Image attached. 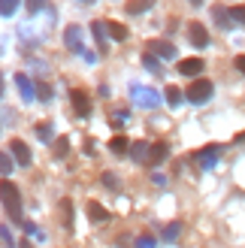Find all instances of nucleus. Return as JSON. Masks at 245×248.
<instances>
[{
    "label": "nucleus",
    "mask_w": 245,
    "mask_h": 248,
    "mask_svg": "<svg viewBox=\"0 0 245 248\" xmlns=\"http://www.w3.org/2000/svg\"><path fill=\"white\" fill-rule=\"evenodd\" d=\"M82 3H94V0H82Z\"/></svg>",
    "instance_id": "nucleus-41"
},
{
    "label": "nucleus",
    "mask_w": 245,
    "mask_h": 248,
    "mask_svg": "<svg viewBox=\"0 0 245 248\" xmlns=\"http://www.w3.org/2000/svg\"><path fill=\"white\" fill-rule=\"evenodd\" d=\"M212 21H215L221 31H233V18H230V12H227L224 6H212Z\"/></svg>",
    "instance_id": "nucleus-12"
},
{
    "label": "nucleus",
    "mask_w": 245,
    "mask_h": 248,
    "mask_svg": "<svg viewBox=\"0 0 245 248\" xmlns=\"http://www.w3.org/2000/svg\"><path fill=\"white\" fill-rule=\"evenodd\" d=\"M33 130H36V140H40V142H52V140H55V127H52V121H40Z\"/></svg>",
    "instance_id": "nucleus-18"
},
{
    "label": "nucleus",
    "mask_w": 245,
    "mask_h": 248,
    "mask_svg": "<svg viewBox=\"0 0 245 248\" xmlns=\"http://www.w3.org/2000/svg\"><path fill=\"white\" fill-rule=\"evenodd\" d=\"M142 64H145V70H149V73H154V76H164V64H161V61H157V58H152L149 52H145Z\"/></svg>",
    "instance_id": "nucleus-24"
},
{
    "label": "nucleus",
    "mask_w": 245,
    "mask_h": 248,
    "mask_svg": "<svg viewBox=\"0 0 245 248\" xmlns=\"http://www.w3.org/2000/svg\"><path fill=\"white\" fill-rule=\"evenodd\" d=\"M203 58H185V61H179V73L182 76H200L203 73Z\"/></svg>",
    "instance_id": "nucleus-11"
},
{
    "label": "nucleus",
    "mask_w": 245,
    "mask_h": 248,
    "mask_svg": "<svg viewBox=\"0 0 245 248\" xmlns=\"http://www.w3.org/2000/svg\"><path fill=\"white\" fill-rule=\"evenodd\" d=\"M18 3H21V0H0V16L12 18V16H15V9H18Z\"/></svg>",
    "instance_id": "nucleus-26"
},
{
    "label": "nucleus",
    "mask_w": 245,
    "mask_h": 248,
    "mask_svg": "<svg viewBox=\"0 0 245 248\" xmlns=\"http://www.w3.org/2000/svg\"><path fill=\"white\" fill-rule=\"evenodd\" d=\"M218 155H221V145H206V148H200V152L194 155V160L200 164V170H212L218 164Z\"/></svg>",
    "instance_id": "nucleus-9"
},
{
    "label": "nucleus",
    "mask_w": 245,
    "mask_h": 248,
    "mask_svg": "<svg viewBox=\"0 0 245 248\" xmlns=\"http://www.w3.org/2000/svg\"><path fill=\"white\" fill-rule=\"evenodd\" d=\"M167 157H169V145H167V142L152 145V152H149V164H164Z\"/></svg>",
    "instance_id": "nucleus-17"
},
{
    "label": "nucleus",
    "mask_w": 245,
    "mask_h": 248,
    "mask_svg": "<svg viewBox=\"0 0 245 248\" xmlns=\"http://www.w3.org/2000/svg\"><path fill=\"white\" fill-rule=\"evenodd\" d=\"M67 152H70V140H67V136L55 140V157H67Z\"/></svg>",
    "instance_id": "nucleus-28"
},
{
    "label": "nucleus",
    "mask_w": 245,
    "mask_h": 248,
    "mask_svg": "<svg viewBox=\"0 0 245 248\" xmlns=\"http://www.w3.org/2000/svg\"><path fill=\"white\" fill-rule=\"evenodd\" d=\"M70 103H73V109H76L79 118H88L91 115V97L85 94L82 88H73L70 91Z\"/></svg>",
    "instance_id": "nucleus-7"
},
{
    "label": "nucleus",
    "mask_w": 245,
    "mask_h": 248,
    "mask_svg": "<svg viewBox=\"0 0 245 248\" xmlns=\"http://www.w3.org/2000/svg\"><path fill=\"white\" fill-rule=\"evenodd\" d=\"M33 91H36V97H40L43 103L52 100V85H48V82H36V85H33Z\"/></svg>",
    "instance_id": "nucleus-27"
},
{
    "label": "nucleus",
    "mask_w": 245,
    "mask_h": 248,
    "mask_svg": "<svg viewBox=\"0 0 245 248\" xmlns=\"http://www.w3.org/2000/svg\"><path fill=\"white\" fill-rule=\"evenodd\" d=\"M24 233H28V236H33V233H40V230H36V224H31V221H28V224H24Z\"/></svg>",
    "instance_id": "nucleus-36"
},
{
    "label": "nucleus",
    "mask_w": 245,
    "mask_h": 248,
    "mask_svg": "<svg viewBox=\"0 0 245 248\" xmlns=\"http://www.w3.org/2000/svg\"><path fill=\"white\" fill-rule=\"evenodd\" d=\"M91 33H94V40L97 46H100V52H106V43H109V33H106V21H91Z\"/></svg>",
    "instance_id": "nucleus-14"
},
{
    "label": "nucleus",
    "mask_w": 245,
    "mask_h": 248,
    "mask_svg": "<svg viewBox=\"0 0 245 248\" xmlns=\"http://www.w3.org/2000/svg\"><path fill=\"white\" fill-rule=\"evenodd\" d=\"M230 12V18H233V24H242L245 28V3L242 6H233V9H227Z\"/></svg>",
    "instance_id": "nucleus-29"
},
{
    "label": "nucleus",
    "mask_w": 245,
    "mask_h": 248,
    "mask_svg": "<svg viewBox=\"0 0 245 248\" xmlns=\"http://www.w3.org/2000/svg\"><path fill=\"white\" fill-rule=\"evenodd\" d=\"M152 185H157V188H164V185H167V176H164V172H152Z\"/></svg>",
    "instance_id": "nucleus-34"
},
{
    "label": "nucleus",
    "mask_w": 245,
    "mask_h": 248,
    "mask_svg": "<svg viewBox=\"0 0 245 248\" xmlns=\"http://www.w3.org/2000/svg\"><path fill=\"white\" fill-rule=\"evenodd\" d=\"M64 46L70 48V52H76V55L85 52V33H82L79 24H67V31H64Z\"/></svg>",
    "instance_id": "nucleus-5"
},
{
    "label": "nucleus",
    "mask_w": 245,
    "mask_h": 248,
    "mask_svg": "<svg viewBox=\"0 0 245 248\" xmlns=\"http://www.w3.org/2000/svg\"><path fill=\"white\" fill-rule=\"evenodd\" d=\"M152 3H154V0H127V6H124V9L130 12V16H142V12L149 9Z\"/></svg>",
    "instance_id": "nucleus-20"
},
{
    "label": "nucleus",
    "mask_w": 245,
    "mask_h": 248,
    "mask_svg": "<svg viewBox=\"0 0 245 248\" xmlns=\"http://www.w3.org/2000/svg\"><path fill=\"white\" fill-rule=\"evenodd\" d=\"M236 70H239V73H245V55H239V58H236Z\"/></svg>",
    "instance_id": "nucleus-37"
},
{
    "label": "nucleus",
    "mask_w": 245,
    "mask_h": 248,
    "mask_svg": "<svg viewBox=\"0 0 245 248\" xmlns=\"http://www.w3.org/2000/svg\"><path fill=\"white\" fill-rule=\"evenodd\" d=\"M106 33L112 36L115 43H124L130 31H127V28H124V24H121V21H106Z\"/></svg>",
    "instance_id": "nucleus-15"
},
{
    "label": "nucleus",
    "mask_w": 245,
    "mask_h": 248,
    "mask_svg": "<svg viewBox=\"0 0 245 248\" xmlns=\"http://www.w3.org/2000/svg\"><path fill=\"white\" fill-rule=\"evenodd\" d=\"M18 248H33V245H31L28 239H21V242H18Z\"/></svg>",
    "instance_id": "nucleus-38"
},
{
    "label": "nucleus",
    "mask_w": 245,
    "mask_h": 248,
    "mask_svg": "<svg viewBox=\"0 0 245 248\" xmlns=\"http://www.w3.org/2000/svg\"><path fill=\"white\" fill-rule=\"evenodd\" d=\"M154 236H149V233H142V236H137V248H154Z\"/></svg>",
    "instance_id": "nucleus-31"
},
{
    "label": "nucleus",
    "mask_w": 245,
    "mask_h": 248,
    "mask_svg": "<svg viewBox=\"0 0 245 248\" xmlns=\"http://www.w3.org/2000/svg\"><path fill=\"white\" fill-rule=\"evenodd\" d=\"M0 239L6 242V248H12V245H15V239H12V233H9V227H6V224H0Z\"/></svg>",
    "instance_id": "nucleus-33"
},
{
    "label": "nucleus",
    "mask_w": 245,
    "mask_h": 248,
    "mask_svg": "<svg viewBox=\"0 0 245 248\" xmlns=\"http://www.w3.org/2000/svg\"><path fill=\"white\" fill-rule=\"evenodd\" d=\"M179 233H182V224H179V221H173V224H167V227L161 230V239H164V242H176Z\"/></svg>",
    "instance_id": "nucleus-22"
},
{
    "label": "nucleus",
    "mask_w": 245,
    "mask_h": 248,
    "mask_svg": "<svg viewBox=\"0 0 245 248\" xmlns=\"http://www.w3.org/2000/svg\"><path fill=\"white\" fill-rule=\"evenodd\" d=\"M109 152H112V155H127L130 142L124 140V136H115V140H109Z\"/></svg>",
    "instance_id": "nucleus-21"
},
{
    "label": "nucleus",
    "mask_w": 245,
    "mask_h": 248,
    "mask_svg": "<svg viewBox=\"0 0 245 248\" xmlns=\"http://www.w3.org/2000/svg\"><path fill=\"white\" fill-rule=\"evenodd\" d=\"M82 58L88 61V64H97V55H94V52H88V48H85V52H82Z\"/></svg>",
    "instance_id": "nucleus-35"
},
{
    "label": "nucleus",
    "mask_w": 245,
    "mask_h": 248,
    "mask_svg": "<svg viewBox=\"0 0 245 248\" xmlns=\"http://www.w3.org/2000/svg\"><path fill=\"white\" fill-rule=\"evenodd\" d=\"M191 3H194V6H203V0H191Z\"/></svg>",
    "instance_id": "nucleus-40"
},
{
    "label": "nucleus",
    "mask_w": 245,
    "mask_h": 248,
    "mask_svg": "<svg viewBox=\"0 0 245 248\" xmlns=\"http://www.w3.org/2000/svg\"><path fill=\"white\" fill-rule=\"evenodd\" d=\"M164 97H167V103H169V106H182V100H185L182 88H176V85H169V88L164 91Z\"/></svg>",
    "instance_id": "nucleus-23"
},
{
    "label": "nucleus",
    "mask_w": 245,
    "mask_h": 248,
    "mask_svg": "<svg viewBox=\"0 0 245 248\" xmlns=\"http://www.w3.org/2000/svg\"><path fill=\"white\" fill-rule=\"evenodd\" d=\"M100 182L106 185L109 191H118V176H115V172H103V176H100Z\"/></svg>",
    "instance_id": "nucleus-30"
},
{
    "label": "nucleus",
    "mask_w": 245,
    "mask_h": 248,
    "mask_svg": "<svg viewBox=\"0 0 245 248\" xmlns=\"http://www.w3.org/2000/svg\"><path fill=\"white\" fill-rule=\"evenodd\" d=\"M130 100L139 109H154V106H161V94L154 88H145V85H130Z\"/></svg>",
    "instance_id": "nucleus-2"
},
{
    "label": "nucleus",
    "mask_w": 245,
    "mask_h": 248,
    "mask_svg": "<svg viewBox=\"0 0 245 248\" xmlns=\"http://www.w3.org/2000/svg\"><path fill=\"white\" fill-rule=\"evenodd\" d=\"M3 91H6V85H3V76H0V97H3Z\"/></svg>",
    "instance_id": "nucleus-39"
},
{
    "label": "nucleus",
    "mask_w": 245,
    "mask_h": 248,
    "mask_svg": "<svg viewBox=\"0 0 245 248\" xmlns=\"http://www.w3.org/2000/svg\"><path fill=\"white\" fill-rule=\"evenodd\" d=\"M149 152H152V145L149 142H130V157L137 160V164H149Z\"/></svg>",
    "instance_id": "nucleus-13"
},
{
    "label": "nucleus",
    "mask_w": 245,
    "mask_h": 248,
    "mask_svg": "<svg viewBox=\"0 0 245 248\" xmlns=\"http://www.w3.org/2000/svg\"><path fill=\"white\" fill-rule=\"evenodd\" d=\"M145 52H149L152 58H161V61H173V58H179V48L169 43V40H149Z\"/></svg>",
    "instance_id": "nucleus-4"
},
{
    "label": "nucleus",
    "mask_w": 245,
    "mask_h": 248,
    "mask_svg": "<svg viewBox=\"0 0 245 248\" xmlns=\"http://www.w3.org/2000/svg\"><path fill=\"white\" fill-rule=\"evenodd\" d=\"M88 218L94 221V224H103V221H109V212L97 200H88Z\"/></svg>",
    "instance_id": "nucleus-16"
},
{
    "label": "nucleus",
    "mask_w": 245,
    "mask_h": 248,
    "mask_svg": "<svg viewBox=\"0 0 245 248\" xmlns=\"http://www.w3.org/2000/svg\"><path fill=\"white\" fill-rule=\"evenodd\" d=\"M61 224L64 230H73V200H61Z\"/></svg>",
    "instance_id": "nucleus-19"
},
{
    "label": "nucleus",
    "mask_w": 245,
    "mask_h": 248,
    "mask_svg": "<svg viewBox=\"0 0 245 248\" xmlns=\"http://www.w3.org/2000/svg\"><path fill=\"white\" fill-rule=\"evenodd\" d=\"M0 203H3L6 218L21 221V212H24V209H21V194H18V188L9 179H0Z\"/></svg>",
    "instance_id": "nucleus-1"
},
{
    "label": "nucleus",
    "mask_w": 245,
    "mask_h": 248,
    "mask_svg": "<svg viewBox=\"0 0 245 248\" xmlns=\"http://www.w3.org/2000/svg\"><path fill=\"white\" fill-rule=\"evenodd\" d=\"M15 88H18V94H21L24 103H31L33 97H36V91H33V79L24 76V73H15Z\"/></svg>",
    "instance_id": "nucleus-10"
},
{
    "label": "nucleus",
    "mask_w": 245,
    "mask_h": 248,
    "mask_svg": "<svg viewBox=\"0 0 245 248\" xmlns=\"http://www.w3.org/2000/svg\"><path fill=\"white\" fill-rule=\"evenodd\" d=\"M24 6H28L31 16H36V12H40V9L46 6V0H24Z\"/></svg>",
    "instance_id": "nucleus-32"
},
{
    "label": "nucleus",
    "mask_w": 245,
    "mask_h": 248,
    "mask_svg": "<svg viewBox=\"0 0 245 248\" xmlns=\"http://www.w3.org/2000/svg\"><path fill=\"white\" fill-rule=\"evenodd\" d=\"M9 155H12V160H15L18 167H31L33 164V155H31V148H28L24 140H12L9 142Z\"/></svg>",
    "instance_id": "nucleus-6"
},
{
    "label": "nucleus",
    "mask_w": 245,
    "mask_h": 248,
    "mask_svg": "<svg viewBox=\"0 0 245 248\" xmlns=\"http://www.w3.org/2000/svg\"><path fill=\"white\" fill-rule=\"evenodd\" d=\"M12 167H15V160H12V155H9V152H0V176H3V179H9Z\"/></svg>",
    "instance_id": "nucleus-25"
},
{
    "label": "nucleus",
    "mask_w": 245,
    "mask_h": 248,
    "mask_svg": "<svg viewBox=\"0 0 245 248\" xmlns=\"http://www.w3.org/2000/svg\"><path fill=\"white\" fill-rule=\"evenodd\" d=\"M188 40H191L194 48H206V46H209V31H206V24L191 21L188 24Z\"/></svg>",
    "instance_id": "nucleus-8"
},
{
    "label": "nucleus",
    "mask_w": 245,
    "mask_h": 248,
    "mask_svg": "<svg viewBox=\"0 0 245 248\" xmlns=\"http://www.w3.org/2000/svg\"><path fill=\"white\" fill-rule=\"evenodd\" d=\"M212 82L209 79H197V82H191L188 85V91H185V100H191V103H206L212 97Z\"/></svg>",
    "instance_id": "nucleus-3"
}]
</instances>
